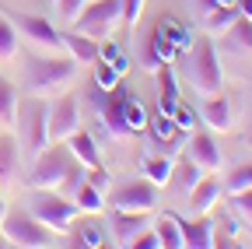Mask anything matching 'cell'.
Returning <instances> with one entry per match:
<instances>
[{"label":"cell","mask_w":252,"mask_h":249,"mask_svg":"<svg viewBox=\"0 0 252 249\" xmlns=\"http://www.w3.org/2000/svg\"><path fill=\"white\" fill-rule=\"evenodd\" d=\"M77 77V60L74 56H42V53H25V88L32 95L56 99L63 95Z\"/></svg>","instance_id":"cell-1"},{"label":"cell","mask_w":252,"mask_h":249,"mask_svg":"<svg viewBox=\"0 0 252 249\" xmlns=\"http://www.w3.org/2000/svg\"><path fill=\"white\" fill-rule=\"evenodd\" d=\"M46 116H49V106L42 95H28V99H18V109H14V141H18V151H21V162H32L35 154L49 144V130H46Z\"/></svg>","instance_id":"cell-2"},{"label":"cell","mask_w":252,"mask_h":249,"mask_svg":"<svg viewBox=\"0 0 252 249\" xmlns=\"http://www.w3.org/2000/svg\"><path fill=\"white\" fill-rule=\"evenodd\" d=\"M179 60L186 64V81L193 84L200 95L220 91V84H224V71H220V56H217L214 36L203 32L200 39H193V46H189Z\"/></svg>","instance_id":"cell-3"},{"label":"cell","mask_w":252,"mask_h":249,"mask_svg":"<svg viewBox=\"0 0 252 249\" xmlns=\"http://www.w3.org/2000/svg\"><path fill=\"white\" fill-rule=\"evenodd\" d=\"M74 154L67 147V141H49L35 158H32L28 165V186H35V190H56V182L63 179V172L70 169Z\"/></svg>","instance_id":"cell-4"},{"label":"cell","mask_w":252,"mask_h":249,"mask_svg":"<svg viewBox=\"0 0 252 249\" xmlns=\"http://www.w3.org/2000/svg\"><path fill=\"white\" fill-rule=\"evenodd\" d=\"M32 214H35L49 232L67 235L70 225H74V217H77L81 211H77V204H74L70 197H63V193H56V190H35V197H32Z\"/></svg>","instance_id":"cell-5"},{"label":"cell","mask_w":252,"mask_h":249,"mask_svg":"<svg viewBox=\"0 0 252 249\" xmlns=\"http://www.w3.org/2000/svg\"><path fill=\"white\" fill-rule=\"evenodd\" d=\"M130 95H133V88L126 84V77H119V81L105 91L102 106L94 109V112H98V119H102V127L109 130V137H116V141H130V137H137V134L130 130V119H126Z\"/></svg>","instance_id":"cell-6"},{"label":"cell","mask_w":252,"mask_h":249,"mask_svg":"<svg viewBox=\"0 0 252 249\" xmlns=\"http://www.w3.org/2000/svg\"><path fill=\"white\" fill-rule=\"evenodd\" d=\"M0 14H4V18L18 28V36H25L28 46L46 49V53L63 49V39H60V32L53 28L49 18H42V14H28V11H7V7H0Z\"/></svg>","instance_id":"cell-7"},{"label":"cell","mask_w":252,"mask_h":249,"mask_svg":"<svg viewBox=\"0 0 252 249\" xmlns=\"http://www.w3.org/2000/svg\"><path fill=\"white\" fill-rule=\"evenodd\" d=\"M0 235L4 242L11 246H25V249H42L56 239V232H49L35 214H4V221H0Z\"/></svg>","instance_id":"cell-8"},{"label":"cell","mask_w":252,"mask_h":249,"mask_svg":"<svg viewBox=\"0 0 252 249\" xmlns=\"http://www.w3.org/2000/svg\"><path fill=\"white\" fill-rule=\"evenodd\" d=\"M119 4L123 0H91V4L81 7V14L74 18V28L91 39H109L119 25Z\"/></svg>","instance_id":"cell-9"},{"label":"cell","mask_w":252,"mask_h":249,"mask_svg":"<svg viewBox=\"0 0 252 249\" xmlns=\"http://www.w3.org/2000/svg\"><path fill=\"white\" fill-rule=\"evenodd\" d=\"M140 134L147 137V147H151L154 154H168V158L182 154V147H186V141H189V134L179 130V127H175V119L165 116V112L147 116V123H144V130H140Z\"/></svg>","instance_id":"cell-10"},{"label":"cell","mask_w":252,"mask_h":249,"mask_svg":"<svg viewBox=\"0 0 252 249\" xmlns=\"http://www.w3.org/2000/svg\"><path fill=\"white\" fill-rule=\"evenodd\" d=\"M105 200H109V207H116V211H154V207H158V186H154L147 176L126 179V182L112 186V190L105 193Z\"/></svg>","instance_id":"cell-11"},{"label":"cell","mask_w":252,"mask_h":249,"mask_svg":"<svg viewBox=\"0 0 252 249\" xmlns=\"http://www.w3.org/2000/svg\"><path fill=\"white\" fill-rule=\"evenodd\" d=\"M81 127V106L74 95H56V102L49 106V116H46V130H49V141H67L74 130Z\"/></svg>","instance_id":"cell-12"},{"label":"cell","mask_w":252,"mask_h":249,"mask_svg":"<svg viewBox=\"0 0 252 249\" xmlns=\"http://www.w3.org/2000/svg\"><path fill=\"white\" fill-rule=\"evenodd\" d=\"M196 116H200L203 127L214 130V134H231V130H235V106H231V99L220 95V91H210V95H203Z\"/></svg>","instance_id":"cell-13"},{"label":"cell","mask_w":252,"mask_h":249,"mask_svg":"<svg viewBox=\"0 0 252 249\" xmlns=\"http://www.w3.org/2000/svg\"><path fill=\"white\" fill-rule=\"evenodd\" d=\"M186 158L189 162H196L203 172H217L220 169V147L214 144V134H207V130H193L189 134V141H186Z\"/></svg>","instance_id":"cell-14"},{"label":"cell","mask_w":252,"mask_h":249,"mask_svg":"<svg viewBox=\"0 0 252 249\" xmlns=\"http://www.w3.org/2000/svg\"><path fill=\"white\" fill-rule=\"evenodd\" d=\"M175 217V225H179V235H182V246L189 249H210L214 246V217L210 214H196L193 221L189 217H179L175 211H168Z\"/></svg>","instance_id":"cell-15"},{"label":"cell","mask_w":252,"mask_h":249,"mask_svg":"<svg viewBox=\"0 0 252 249\" xmlns=\"http://www.w3.org/2000/svg\"><path fill=\"white\" fill-rule=\"evenodd\" d=\"M179 56H182V53L172 46V39L154 25L151 36H147V42H144V53H140V67H144V71H158V67L172 64V60H179Z\"/></svg>","instance_id":"cell-16"},{"label":"cell","mask_w":252,"mask_h":249,"mask_svg":"<svg viewBox=\"0 0 252 249\" xmlns=\"http://www.w3.org/2000/svg\"><path fill=\"white\" fill-rule=\"evenodd\" d=\"M147 228V211H116L109 214V242L112 246H130L137 232Z\"/></svg>","instance_id":"cell-17"},{"label":"cell","mask_w":252,"mask_h":249,"mask_svg":"<svg viewBox=\"0 0 252 249\" xmlns=\"http://www.w3.org/2000/svg\"><path fill=\"white\" fill-rule=\"evenodd\" d=\"M220 197H224V182H220L214 172H203L196 182H193V190H189V211L193 214H210Z\"/></svg>","instance_id":"cell-18"},{"label":"cell","mask_w":252,"mask_h":249,"mask_svg":"<svg viewBox=\"0 0 252 249\" xmlns=\"http://www.w3.org/2000/svg\"><path fill=\"white\" fill-rule=\"evenodd\" d=\"M21 176V151H18V141L4 130L0 134V190L14 186Z\"/></svg>","instance_id":"cell-19"},{"label":"cell","mask_w":252,"mask_h":249,"mask_svg":"<svg viewBox=\"0 0 252 249\" xmlns=\"http://www.w3.org/2000/svg\"><path fill=\"white\" fill-rule=\"evenodd\" d=\"M67 147H70V154L84 165V169H94V165H102V151H98V141H94V134L91 130H74L70 137H67Z\"/></svg>","instance_id":"cell-20"},{"label":"cell","mask_w":252,"mask_h":249,"mask_svg":"<svg viewBox=\"0 0 252 249\" xmlns=\"http://www.w3.org/2000/svg\"><path fill=\"white\" fill-rule=\"evenodd\" d=\"M60 39H63V49H67V56H74L77 64H94V60H98V39H91V36H84V32H60Z\"/></svg>","instance_id":"cell-21"},{"label":"cell","mask_w":252,"mask_h":249,"mask_svg":"<svg viewBox=\"0 0 252 249\" xmlns=\"http://www.w3.org/2000/svg\"><path fill=\"white\" fill-rule=\"evenodd\" d=\"M70 246H91V249H98V246H105V239H109V228L102 225V221H94V217H74V225H70Z\"/></svg>","instance_id":"cell-22"},{"label":"cell","mask_w":252,"mask_h":249,"mask_svg":"<svg viewBox=\"0 0 252 249\" xmlns=\"http://www.w3.org/2000/svg\"><path fill=\"white\" fill-rule=\"evenodd\" d=\"M154 74H158V112L172 116V112H175V106L182 102V99H179V81H175V71H172V64H165V67H158Z\"/></svg>","instance_id":"cell-23"},{"label":"cell","mask_w":252,"mask_h":249,"mask_svg":"<svg viewBox=\"0 0 252 249\" xmlns=\"http://www.w3.org/2000/svg\"><path fill=\"white\" fill-rule=\"evenodd\" d=\"M220 36H224V46H228V49H235V53H252V18H242V14H238Z\"/></svg>","instance_id":"cell-24"},{"label":"cell","mask_w":252,"mask_h":249,"mask_svg":"<svg viewBox=\"0 0 252 249\" xmlns=\"http://www.w3.org/2000/svg\"><path fill=\"white\" fill-rule=\"evenodd\" d=\"M172 165H175V158H168V154H147L144 158V176L161 190V186H168V179H172Z\"/></svg>","instance_id":"cell-25"},{"label":"cell","mask_w":252,"mask_h":249,"mask_svg":"<svg viewBox=\"0 0 252 249\" xmlns=\"http://www.w3.org/2000/svg\"><path fill=\"white\" fill-rule=\"evenodd\" d=\"M235 18H238V7H235V4H228V7H210V11H203V32H207V36H220Z\"/></svg>","instance_id":"cell-26"},{"label":"cell","mask_w":252,"mask_h":249,"mask_svg":"<svg viewBox=\"0 0 252 249\" xmlns=\"http://www.w3.org/2000/svg\"><path fill=\"white\" fill-rule=\"evenodd\" d=\"M14 109H18V88L0 74V127L4 130L14 127Z\"/></svg>","instance_id":"cell-27"},{"label":"cell","mask_w":252,"mask_h":249,"mask_svg":"<svg viewBox=\"0 0 252 249\" xmlns=\"http://www.w3.org/2000/svg\"><path fill=\"white\" fill-rule=\"evenodd\" d=\"M175 158H179V154H175ZM200 176H203V169H200L196 162H189L186 154H182V158L172 165V179H168V182H175L179 190H193V182H196Z\"/></svg>","instance_id":"cell-28"},{"label":"cell","mask_w":252,"mask_h":249,"mask_svg":"<svg viewBox=\"0 0 252 249\" xmlns=\"http://www.w3.org/2000/svg\"><path fill=\"white\" fill-rule=\"evenodd\" d=\"M70 200L77 204V211H81V214H94V211H102V200H105V197H102L98 190H94V186H91L88 179H84V182L77 186V190H74V197H70Z\"/></svg>","instance_id":"cell-29"},{"label":"cell","mask_w":252,"mask_h":249,"mask_svg":"<svg viewBox=\"0 0 252 249\" xmlns=\"http://www.w3.org/2000/svg\"><path fill=\"white\" fill-rule=\"evenodd\" d=\"M18 56V28L0 18V64H11V60Z\"/></svg>","instance_id":"cell-30"},{"label":"cell","mask_w":252,"mask_h":249,"mask_svg":"<svg viewBox=\"0 0 252 249\" xmlns=\"http://www.w3.org/2000/svg\"><path fill=\"white\" fill-rule=\"evenodd\" d=\"M154 232H158V242H161V249H182V235H179V225H175L172 214H165L161 221L154 225Z\"/></svg>","instance_id":"cell-31"},{"label":"cell","mask_w":252,"mask_h":249,"mask_svg":"<svg viewBox=\"0 0 252 249\" xmlns=\"http://www.w3.org/2000/svg\"><path fill=\"white\" fill-rule=\"evenodd\" d=\"M242 190H252V162L231 169L228 179H224V193H228V197H231V193H242Z\"/></svg>","instance_id":"cell-32"},{"label":"cell","mask_w":252,"mask_h":249,"mask_svg":"<svg viewBox=\"0 0 252 249\" xmlns=\"http://www.w3.org/2000/svg\"><path fill=\"white\" fill-rule=\"evenodd\" d=\"M91 67H94V71H91V84H98L102 91H109V88H112V84H116V81L123 77V74H119V71H116L112 64H105V60H102V56H98V60H94V64H91Z\"/></svg>","instance_id":"cell-33"},{"label":"cell","mask_w":252,"mask_h":249,"mask_svg":"<svg viewBox=\"0 0 252 249\" xmlns=\"http://www.w3.org/2000/svg\"><path fill=\"white\" fill-rule=\"evenodd\" d=\"M81 182H84V165L74 158V162H70V169L63 172V179L56 182V193H63V197H74V190H77Z\"/></svg>","instance_id":"cell-34"},{"label":"cell","mask_w":252,"mask_h":249,"mask_svg":"<svg viewBox=\"0 0 252 249\" xmlns=\"http://www.w3.org/2000/svg\"><path fill=\"white\" fill-rule=\"evenodd\" d=\"M126 119H130V130L140 137V130H144V123H147V109H144V102L137 99V91L130 95V106H126Z\"/></svg>","instance_id":"cell-35"},{"label":"cell","mask_w":252,"mask_h":249,"mask_svg":"<svg viewBox=\"0 0 252 249\" xmlns=\"http://www.w3.org/2000/svg\"><path fill=\"white\" fill-rule=\"evenodd\" d=\"M98 56L105 60V64H112L119 74H126V71H130V60H126V56H123V53H119V49H116L109 39H102V46H98Z\"/></svg>","instance_id":"cell-36"},{"label":"cell","mask_w":252,"mask_h":249,"mask_svg":"<svg viewBox=\"0 0 252 249\" xmlns=\"http://www.w3.org/2000/svg\"><path fill=\"white\" fill-rule=\"evenodd\" d=\"M140 14H144V0H123V4H119V21L126 28H137Z\"/></svg>","instance_id":"cell-37"},{"label":"cell","mask_w":252,"mask_h":249,"mask_svg":"<svg viewBox=\"0 0 252 249\" xmlns=\"http://www.w3.org/2000/svg\"><path fill=\"white\" fill-rule=\"evenodd\" d=\"M84 179H88V182H91V186H94V190H98L102 197H105V193L112 190V176H109V169H105V165H94V169H84Z\"/></svg>","instance_id":"cell-38"},{"label":"cell","mask_w":252,"mask_h":249,"mask_svg":"<svg viewBox=\"0 0 252 249\" xmlns=\"http://www.w3.org/2000/svg\"><path fill=\"white\" fill-rule=\"evenodd\" d=\"M172 119H175V127H179V130L193 134V130H196V119H200V116H196V109H189L186 102H179V106H175V112H172Z\"/></svg>","instance_id":"cell-39"},{"label":"cell","mask_w":252,"mask_h":249,"mask_svg":"<svg viewBox=\"0 0 252 249\" xmlns=\"http://www.w3.org/2000/svg\"><path fill=\"white\" fill-rule=\"evenodd\" d=\"M231 214L242 217V221H252V190L231 193Z\"/></svg>","instance_id":"cell-40"},{"label":"cell","mask_w":252,"mask_h":249,"mask_svg":"<svg viewBox=\"0 0 252 249\" xmlns=\"http://www.w3.org/2000/svg\"><path fill=\"white\" fill-rule=\"evenodd\" d=\"M88 4V0H53V7H56V14L63 18V21H70L74 25V18L81 14V7Z\"/></svg>","instance_id":"cell-41"},{"label":"cell","mask_w":252,"mask_h":249,"mask_svg":"<svg viewBox=\"0 0 252 249\" xmlns=\"http://www.w3.org/2000/svg\"><path fill=\"white\" fill-rule=\"evenodd\" d=\"M158 246H161V242H158V232H154L151 225L130 239V249H158Z\"/></svg>","instance_id":"cell-42"},{"label":"cell","mask_w":252,"mask_h":249,"mask_svg":"<svg viewBox=\"0 0 252 249\" xmlns=\"http://www.w3.org/2000/svg\"><path fill=\"white\" fill-rule=\"evenodd\" d=\"M235 0H200V11H210V7H228Z\"/></svg>","instance_id":"cell-43"},{"label":"cell","mask_w":252,"mask_h":249,"mask_svg":"<svg viewBox=\"0 0 252 249\" xmlns=\"http://www.w3.org/2000/svg\"><path fill=\"white\" fill-rule=\"evenodd\" d=\"M235 7H238L242 18H252V0H235Z\"/></svg>","instance_id":"cell-44"},{"label":"cell","mask_w":252,"mask_h":249,"mask_svg":"<svg viewBox=\"0 0 252 249\" xmlns=\"http://www.w3.org/2000/svg\"><path fill=\"white\" fill-rule=\"evenodd\" d=\"M4 214H7V204H4V197H0V221H4Z\"/></svg>","instance_id":"cell-45"},{"label":"cell","mask_w":252,"mask_h":249,"mask_svg":"<svg viewBox=\"0 0 252 249\" xmlns=\"http://www.w3.org/2000/svg\"><path fill=\"white\" fill-rule=\"evenodd\" d=\"M0 134H4V127H0Z\"/></svg>","instance_id":"cell-46"}]
</instances>
